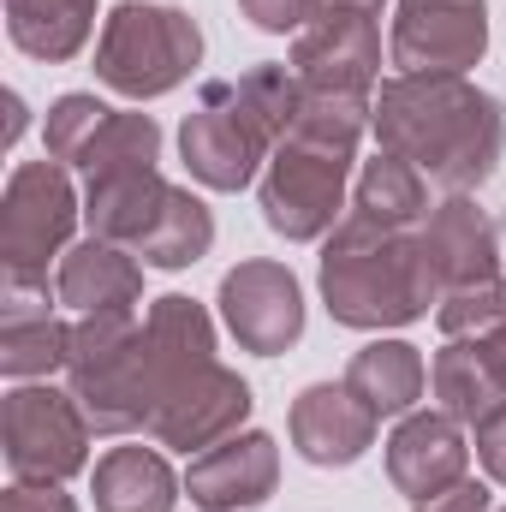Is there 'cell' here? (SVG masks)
Masks as SVG:
<instances>
[{"mask_svg": "<svg viewBox=\"0 0 506 512\" xmlns=\"http://www.w3.org/2000/svg\"><path fill=\"white\" fill-rule=\"evenodd\" d=\"M6 114H12V120H6V137H18V131H24V102L6 96Z\"/></svg>", "mask_w": 506, "mask_h": 512, "instance_id": "e575fe53", "label": "cell"}, {"mask_svg": "<svg viewBox=\"0 0 506 512\" xmlns=\"http://www.w3.org/2000/svg\"><path fill=\"white\" fill-rule=\"evenodd\" d=\"M96 30V0H6V36L30 60H72Z\"/></svg>", "mask_w": 506, "mask_h": 512, "instance_id": "603a6c76", "label": "cell"}, {"mask_svg": "<svg viewBox=\"0 0 506 512\" xmlns=\"http://www.w3.org/2000/svg\"><path fill=\"white\" fill-rule=\"evenodd\" d=\"M358 221L370 227H387V233H411L429 221V191H423V173L393 155V149H376V161H364L358 185H352V209Z\"/></svg>", "mask_w": 506, "mask_h": 512, "instance_id": "44dd1931", "label": "cell"}, {"mask_svg": "<svg viewBox=\"0 0 506 512\" xmlns=\"http://www.w3.org/2000/svg\"><path fill=\"white\" fill-rule=\"evenodd\" d=\"M66 387L96 435H137L155 423L161 399L173 393V376L131 310H96L72 322Z\"/></svg>", "mask_w": 506, "mask_h": 512, "instance_id": "277c9868", "label": "cell"}, {"mask_svg": "<svg viewBox=\"0 0 506 512\" xmlns=\"http://www.w3.org/2000/svg\"><path fill=\"white\" fill-rule=\"evenodd\" d=\"M381 417L370 411V399H358L346 382H316L292 399V447L310 465H358L376 447Z\"/></svg>", "mask_w": 506, "mask_h": 512, "instance_id": "2e32d148", "label": "cell"}, {"mask_svg": "<svg viewBox=\"0 0 506 512\" xmlns=\"http://www.w3.org/2000/svg\"><path fill=\"white\" fill-rule=\"evenodd\" d=\"M221 322L233 328V340L256 358H280L286 346H298L304 334V292L298 274L286 262L251 256L239 268L221 274Z\"/></svg>", "mask_w": 506, "mask_h": 512, "instance_id": "9c48e42d", "label": "cell"}, {"mask_svg": "<svg viewBox=\"0 0 506 512\" xmlns=\"http://www.w3.org/2000/svg\"><path fill=\"white\" fill-rule=\"evenodd\" d=\"M411 512H495V495H489V483L459 477L453 489H441V495H429V501H411Z\"/></svg>", "mask_w": 506, "mask_h": 512, "instance_id": "4dcf8cb0", "label": "cell"}, {"mask_svg": "<svg viewBox=\"0 0 506 512\" xmlns=\"http://www.w3.org/2000/svg\"><path fill=\"white\" fill-rule=\"evenodd\" d=\"M179 477L155 447H108L96 459L90 495L96 512H173L179 507Z\"/></svg>", "mask_w": 506, "mask_h": 512, "instance_id": "d6986e66", "label": "cell"}, {"mask_svg": "<svg viewBox=\"0 0 506 512\" xmlns=\"http://www.w3.org/2000/svg\"><path fill=\"white\" fill-rule=\"evenodd\" d=\"M108 120H114V108H108V102H96L90 90L60 96V102L48 108V161L78 167V161L90 155V143L102 137V126H108Z\"/></svg>", "mask_w": 506, "mask_h": 512, "instance_id": "4316f807", "label": "cell"}, {"mask_svg": "<svg viewBox=\"0 0 506 512\" xmlns=\"http://www.w3.org/2000/svg\"><path fill=\"white\" fill-rule=\"evenodd\" d=\"M477 459H483V471L495 483H506V405L477 423Z\"/></svg>", "mask_w": 506, "mask_h": 512, "instance_id": "1f68e13d", "label": "cell"}, {"mask_svg": "<svg viewBox=\"0 0 506 512\" xmlns=\"http://www.w3.org/2000/svg\"><path fill=\"white\" fill-rule=\"evenodd\" d=\"M417 256H423L435 292L501 280V233H495V221L471 197H447V203L429 209V221L417 227Z\"/></svg>", "mask_w": 506, "mask_h": 512, "instance_id": "5bb4252c", "label": "cell"}, {"mask_svg": "<svg viewBox=\"0 0 506 512\" xmlns=\"http://www.w3.org/2000/svg\"><path fill=\"white\" fill-rule=\"evenodd\" d=\"M435 280L417 256V233H387L346 215L322 245V304L340 328H411L435 304Z\"/></svg>", "mask_w": 506, "mask_h": 512, "instance_id": "3957f363", "label": "cell"}, {"mask_svg": "<svg viewBox=\"0 0 506 512\" xmlns=\"http://www.w3.org/2000/svg\"><path fill=\"white\" fill-rule=\"evenodd\" d=\"M84 221V203L60 161H18L0 197V262L6 274H48L54 256H66L72 227Z\"/></svg>", "mask_w": 506, "mask_h": 512, "instance_id": "ba28073f", "label": "cell"}, {"mask_svg": "<svg viewBox=\"0 0 506 512\" xmlns=\"http://www.w3.org/2000/svg\"><path fill=\"white\" fill-rule=\"evenodd\" d=\"M381 149L405 155L423 179H435L447 197H465L501 167L506 114L489 90H477L465 72H399L376 90Z\"/></svg>", "mask_w": 506, "mask_h": 512, "instance_id": "6da1fadb", "label": "cell"}, {"mask_svg": "<svg viewBox=\"0 0 506 512\" xmlns=\"http://www.w3.org/2000/svg\"><path fill=\"white\" fill-rule=\"evenodd\" d=\"M435 322H441L447 340H477V334L501 328L506 322V280H477V286H453V292H441Z\"/></svg>", "mask_w": 506, "mask_h": 512, "instance_id": "83f0119b", "label": "cell"}, {"mask_svg": "<svg viewBox=\"0 0 506 512\" xmlns=\"http://www.w3.org/2000/svg\"><path fill=\"white\" fill-rule=\"evenodd\" d=\"M161 161V126L149 114H120L102 126V137L90 143V155L78 161L84 179H108V173H149Z\"/></svg>", "mask_w": 506, "mask_h": 512, "instance_id": "484cf974", "label": "cell"}, {"mask_svg": "<svg viewBox=\"0 0 506 512\" xmlns=\"http://www.w3.org/2000/svg\"><path fill=\"white\" fill-rule=\"evenodd\" d=\"M0 512H78V501L60 489V483H18L0 495Z\"/></svg>", "mask_w": 506, "mask_h": 512, "instance_id": "f546056e", "label": "cell"}, {"mask_svg": "<svg viewBox=\"0 0 506 512\" xmlns=\"http://www.w3.org/2000/svg\"><path fill=\"white\" fill-rule=\"evenodd\" d=\"M387 477L405 501H429L441 489H453L459 477H471V441L465 423L435 411H405L399 429L387 435Z\"/></svg>", "mask_w": 506, "mask_h": 512, "instance_id": "4fadbf2b", "label": "cell"}, {"mask_svg": "<svg viewBox=\"0 0 506 512\" xmlns=\"http://www.w3.org/2000/svg\"><path fill=\"white\" fill-rule=\"evenodd\" d=\"M387 48L399 72H471L489 54V0H399Z\"/></svg>", "mask_w": 506, "mask_h": 512, "instance_id": "30bf717a", "label": "cell"}, {"mask_svg": "<svg viewBox=\"0 0 506 512\" xmlns=\"http://www.w3.org/2000/svg\"><path fill=\"white\" fill-rule=\"evenodd\" d=\"M298 72L292 66H251L245 78H215L203 84V102L185 114L179 149L197 185L209 191H245L268 167L274 143L286 137L298 114Z\"/></svg>", "mask_w": 506, "mask_h": 512, "instance_id": "7a4b0ae2", "label": "cell"}, {"mask_svg": "<svg viewBox=\"0 0 506 512\" xmlns=\"http://www.w3.org/2000/svg\"><path fill=\"white\" fill-rule=\"evenodd\" d=\"M209 245H215V215H209V203L191 197L185 185H173V197H167L155 233L137 245V256H143L149 268H191V262L209 256Z\"/></svg>", "mask_w": 506, "mask_h": 512, "instance_id": "cb8c5ba5", "label": "cell"}, {"mask_svg": "<svg viewBox=\"0 0 506 512\" xmlns=\"http://www.w3.org/2000/svg\"><path fill=\"white\" fill-rule=\"evenodd\" d=\"M423 382H429V370H423V352L411 340H370L346 364V387L358 399H370L376 417H405L423 399Z\"/></svg>", "mask_w": 506, "mask_h": 512, "instance_id": "7402d4cb", "label": "cell"}, {"mask_svg": "<svg viewBox=\"0 0 506 512\" xmlns=\"http://www.w3.org/2000/svg\"><path fill=\"white\" fill-rule=\"evenodd\" d=\"M495 512H506V507H495Z\"/></svg>", "mask_w": 506, "mask_h": 512, "instance_id": "d590c367", "label": "cell"}, {"mask_svg": "<svg viewBox=\"0 0 506 512\" xmlns=\"http://www.w3.org/2000/svg\"><path fill=\"white\" fill-rule=\"evenodd\" d=\"M292 72L304 90H328V96H370L381 78V30L370 12H346V6H322L298 42H292Z\"/></svg>", "mask_w": 506, "mask_h": 512, "instance_id": "8fae6325", "label": "cell"}, {"mask_svg": "<svg viewBox=\"0 0 506 512\" xmlns=\"http://www.w3.org/2000/svg\"><path fill=\"white\" fill-rule=\"evenodd\" d=\"M429 387H435V405L447 417L471 423V429L489 411L506 405V382H501V370H495V358H489V346H483V334L477 340H447L435 352V364H429Z\"/></svg>", "mask_w": 506, "mask_h": 512, "instance_id": "ffe728a7", "label": "cell"}, {"mask_svg": "<svg viewBox=\"0 0 506 512\" xmlns=\"http://www.w3.org/2000/svg\"><path fill=\"white\" fill-rule=\"evenodd\" d=\"M60 304H72L78 316H96V310H131L143 298V262L126 245H108V239H84L60 256V280H54Z\"/></svg>", "mask_w": 506, "mask_h": 512, "instance_id": "e0dca14e", "label": "cell"}, {"mask_svg": "<svg viewBox=\"0 0 506 512\" xmlns=\"http://www.w3.org/2000/svg\"><path fill=\"white\" fill-rule=\"evenodd\" d=\"M90 417L72 399V387L18 382L0 405V441H6V471L18 483H66L90 465Z\"/></svg>", "mask_w": 506, "mask_h": 512, "instance_id": "52a82bcc", "label": "cell"}, {"mask_svg": "<svg viewBox=\"0 0 506 512\" xmlns=\"http://www.w3.org/2000/svg\"><path fill=\"white\" fill-rule=\"evenodd\" d=\"M251 405H256L251 382H245L239 370H227V364H203L197 376H185V382L161 399L149 435H155L161 447H179V453H209V447H221L227 435L245 429Z\"/></svg>", "mask_w": 506, "mask_h": 512, "instance_id": "7c38bea8", "label": "cell"}, {"mask_svg": "<svg viewBox=\"0 0 506 512\" xmlns=\"http://www.w3.org/2000/svg\"><path fill=\"white\" fill-rule=\"evenodd\" d=\"M72 358V328L60 316H24V322H0V376L12 382H42L54 370H66Z\"/></svg>", "mask_w": 506, "mask_h": 512, "instance_id": "d4e9b609", "label": "cell"}, {"mask_svg": "<svg viewBox=\"0 0 506 512\" xmlns=\"http://www.w3.org/2000/svg\"><path fill=\"white\" fill-rule=\"evenodd\" d=\"M322 6H346V12H370V18H376L387 0H322Z\"/></svg>", "mask_w": 506, "mask_h": 512, "instance_id": "836d02e7", "label": "cell"}, {"mask_svg": "<svg viewBox=\"0 0 506 512\" xmlns=\"http://www.w3.org/2000/svg\"><path fill=\"white\" fill-rule=\"evenodd\" d=\"M280 483V447L262 429H239L221 447L197 453L185 471V495L203 512H251L274 495Z\"/></svg>", "mask_w": 506, "mask_h": 512, "instance_id": "9a60e30c", "label": "cell"}, {"mask_svg": "<svg viewBox=\"0 0 506 512\" xmlns=\"http://www.w3.org/2000/svg\"><path fill=\"white\" fill-rule=\"evenodd\" d=\"M483 346H489V358H495V370H501V382H506V322L483 334Z\"/></svg>", "mask_w": 506, "mask_h": 512, "instance_id": "d6a6232c", "label": "cell"}, {"mask_svg": "<svg viewBox=\"0 0 506 512\" xmlns=\"http://www.w3.org/2000/svg\"><path fill=\"white\" fill-rule=\"evenodd\" d=\"M167 197H173V185H167L155 167H149V173H108V179H90V191H84L90 239H108V245L137 251V245L155 233Z\"/></svg>", "mask_w": 506, "mask_h": 512, "instance_id": "ac0fdd59", "label": "cell"}, {"mask_svg": "<svg viewBox=\"0 0 506 512\" xmlns=\"http://www.w3.org/2000/svg\"><path fill=\"white\" fill-rule=\"evenodd\" d=\"M203 60V30L191 12L161 0H120L96 36V78L126 102H155L179 90Z\"/></svg>", "mask_w": 506, "mask_h": 512, "instance_id": "5b68a950", "label": "cell"}, {"mask_svg": "<svg viewBox=\"0 0 506 512\" xmlns=\"http://www.w3.org/2000/svg\"><path fill=\"white\" fill-rule=\"evenodd\" d=\"M239 12L251 18L256 30L286 36V30H304V24L322 12V0H239Z\"/></svg>", "mask_w": 506, "mask_h": 512, "instance_id": "f1b7e54d", "label": "cell"}, {"mask_svg": "<svg viewBox=\"0 0 506 512\" xmlns=\"http://www.w3.org/2000/svg\"><path fill=\"white\" fill-rule=\"evenodd\" d=\"M352 149H334V143H310V137H280L268 167H262V185H256V203H262V221L268 233H280L286 245H310V239H328L346 215V179H352Z\"/></svg>", "mask_w": 506, "mask_h": 512, "instance_id": "8992f818", "label": "cell"}]
</instances>
